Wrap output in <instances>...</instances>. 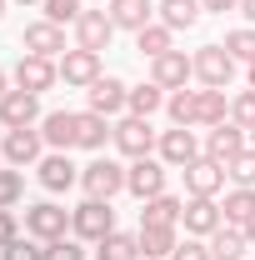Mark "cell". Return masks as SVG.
Returning <instances> with one entry per match:
<instances>
[{
	"instance_id": "22",
	"label": "cell",
	"mask_w": 255,
	"mask_h": 260,
	"mask_svg": "<svg viewBox=\"0 0 255 260\" xmlns=\"http://www.w3.org/2000/svg\"><path fill=\"white\" fill-rule=\"evenodd\" d=\"M150 15H155L150 0H110V20H115V30H145Z\"/></svg>"
},
{
	"instance_id": "39",
	"label": "cell",
	"mask_w": 255,
	"mask_h": 260,
	"mask_svg": "<svg viewBox=\"0 0 255 260\" xmlns=\"http://www.w3.org/2000/svg\"><path fill=\"white\" fill-rule=\"evenodd\" d=\"M170 260H215L210 255V245H200V240H185V245H175V255Z\"/></svg>"
},
{
	"instance_id": "20",
	"label": "cell",
	"mask_w": 255,
	"mask_h": 260,
	"mask_svg": "<svg viewBox=\"0 0 255 260\" xmlns=\"http://www.w3.org/2000/svg\"><path fill=\"white\" fill-rule=\"evenodd\" d=\"M125 100H130V90H125V80H115V75H100L95 85H90V110L95 115H115V110H125Z\"/></svg>"
},
{
	"instance_id": "12",
	"label": "cell",
	"mask_w": 255,
	"mask_h": 260,
	"mask_svg": "<svg viewBox=\"0 0 255 260\" xmlns=\"http://www.w3.org/2000/svg\"><path fill=\"white\" fill-rule=\"evenodd\" d=\"M40 145H45V135L40 130H5V140H0V150H5V165H15V170H25V165L40 160Z\"/></svg>"
},
{
	"instance_id": "18",
	"label": "cell",
	"mask_w": 255,
	"mask_h": 260,
	"mask_svg": "<svg viewBox=\"0 0 255 260\" xmlns=\"http://www.w3.org/2000/svg\"><path fill=\"white\" fill-rule=\"evenodd\" d=\"M180 220H185L190 235H215V230L225 225V210L210 200V195H190V205H185V215H180Z\"/></svg>"
},
{
	"instance_id": "6",
	"label": "cell",
	"mask_w": 255,
	"mask_h": 260,
	"mask_svg": "<svg viewBox=\"0 0 255 260\" xmlns=\"http://www.w3.org/2000/svg\"><path fill=\"white\" fill-rule=\"evenodd\" d=\"M125 190L135 195V200H155V195H165V160H150V155L130 160V170H125Z\"/></svg>"
},
{
	"instance_id": "49",
	"label": "cell",
	"mask_w": 255,
	"mask_h": 260,
	"mask_svg": "<svg viewBox=\"0 0 255 260\" xmlns=\"http://www.w3.org/2000/svg\"><path fill=\"white\" fill-rule=\"evenodd\" d=\"M0 160H5V150H0Z\"/></svg>"
},
{
	"instance_id": "25",
	"label": "cell",
	"mask_w": 255,
	"mask_h": 260,
	"mask_svg": "<svg viewBox=\"0 0 255 260\" xmlns=\"http://www.w3.org/2000/svg\"><path fill=\"white\" fill-rule=\"evenodd\" d=\"M100 260H145V250H140V235H125V230H110L105 240H100Z\"/></svg>"
},
{
	"instance_id": "19",
	"label": "cell",
	"mask_w": 255,
	"mask_h": 260,
	"mask_svg": "<svg viewBox=\"0 0 255 260\" xmlns=\"http://www.w3.org/2000/svg\"><path fill=\"white\" fill-rule=\"evenodd\" d=\"M240 150H250V145H245V130L235 125V120H230V125H215V130H210V140H205V155L220 160V165H230Z\"/></svg>"
},
{
	"instance_id": "31",
	"label": "cell",
	"mask_w": 255,
	"mask_h": 260,
	"mask_svg": "<svg viewBox=\"0 0 255 260\" xmlns=\"http://www.w3.org/2000/svg\"><path fill=\"white\" fill-rule=\"evenodd\" d=\"M125 105H130V115H145V120H150V115H155L160 105H165V90H160L155 80H150V85H135Z\"/></svg>"
},
{
	"instance_id": "5",
	"label": "cell",
	"mask_w": 255,
	"mask_h": 260,
	"mask_svg": "<svg viewBox=\"0 0 255 260\" xmlns=\"http://www.w3.org/2000/svg\"><path fill=\"white\" fill-rule=\"evenodd\" d=\"M80 185H85L90 200H110L115 190H125V170L115 160H105V155H95V160L80 170Z\"/></svg>"
},
{
	"instance_id": "45",
	"label": "cell",
	"mask_w": 255,
	"mask_h": 260,
	"mask_svg": "<svg viewBox=\"0 0 255 260\" xmlns=\"http://www.w3.org/2000/svg\"><path fill=\"white\" fill-rule=\"evenodd\" d=\"M250 90H255V60H250Z\"/></svg>"
},
{
	"instance_id": "11",
	"label": "cell",
	"mask_w": 255,
	"mask_h": 260,
	"mask_svg": "<svg viewBox=\"0 0 255 260\" xmlns=\"http://www.w3.org/2000/svg\"><path fill=\"white\" fill-rule=\"evenodd\" d=\"M40 120V95H30V90H5L0 95V125L5 130H25Z\"/></svg>"
},
{
	"instance_id": "17",
	"label": "cell",
	"mask_w": 255,
	"mask_h": 260,
	"mask_svg": "<svg viewBox=\"0 0 255 260\" xmlns=\"http://www.w3.org/2000/svg\"><path fill=\"white\" fill-rule=\"evenodd\" d=\"M180 175H185V190H190V195H210V200H215V190L225 185V165H220V160H210V155L190 160Z\"/></svg>"
},
{
	"instance_id": "32",
	"label": "cell",
	"mask_w": 255,
	"mask_h": 260,
	"mask_svg": "<svg viewBox=\"0 0 255 260\" xmlns=\"http://www.w3.org/2000/svg\"><path fill=\"white\" fill-rule=\"evenodd\" d=\"M225 175H230L235 185H245V190H255V150H240L235 160L225 165Z\"/></svg>"
},
{
	"instance_id": "42",
	"label": "cell",
	"mask_w": 255,
	"mask_h": 260,
	"mask_svg": "<svg viewBox=\"0 0 255 260\" xmlns=\"http://www.w3.org/2000/svg\"><path fill=\"white\" fill-rule=\"evenodd\" d=\"M240 15H245V20L255 25V0H240Z\"/></svg>"
},
{
	"instance_id": "21",
	"label": "cell",
	"mask_w": 255,
	"mask_h": 260,
	"mask_svg": "<svg viewBox=\"0 0 255 260\" xmlns=\"http://www.w3.org/2000/svg\"><path fill=\"white\" fill-rule=\"evenodd\" d=\"M75 180H80V170L70 165V155H65V150H55V155H45V160H40V185H45V190L60 195V190H70Z\"/></svg>"
},
{
	"instance_id": "24",
	"label": "cell",
	"mask_w": 255,
	"mask_h": 260,
	"mask_svg": "<svg viewBox=\"0 0 255 260\" xmlns=\"http://www.w3.org/2000/svg\"><path fill=\"white\" fill-rule=\"evenodd\" d=\"M155 10H160V25H170V30H190L205 5H200V0H160Z\"/></svg>"
},
{
	"instance_id": "14",
	"label": "cell",
	"mask_w": 255,
	"mask_h": 260,
	"mask_svg": "<svg viewBox=\"0 0 255 260\" xmlns=\"http://www.w3.org/2000/svg\"><path fill=\"white\" fill-rule=\"evenodd\" d=\"M20 45H25V55H45V60H55V55H65V30L55 25V20H35V25H25Z\"/></svg>"
},
{
	"instance_id": "46",
	"label": "cell",
	"mask_w": 255,
	"mask_h": 260,
	"mask_svg": "<svg viewBox=\"0 0 255 260\" xmlns=\"http://www.w3.org/2000/svg\"><path fill=\"white\" fill-rule=\"evenodd\" d=\"M0 95H5V70H0Z\"/></svg>"
},
{
	"instance_id": "27",
	"label": "cell",
	"mask_w": 255,
	"mask_h": 260,
	"mask_svg": "<svg viewBox=\"0 0 255 260\" xmlns=\"http://www.w3.org/2000/svg\"><path fill=\"white\" fill-rule=\"evenodd\" d=\"M245 245H250V240H245V230H240V225H220L215 235H210V255H215V260H240V255H245Z\"/></svg>"
},
{
	"instance_id": "41",
	"label": "cell",
	"mask_w": 255,
	"mask_h": 260,
	"mask_svg": "<svg viewBox=\"0 0 255 260\" xmlns=\"http://www.w3.org/2000/svg\"><path fill=\"white\" fill-rule=\"evenodd\" d=\"M205 10H215V15H225V10H240V0H200Z\"/></svg>"
},
{
	"instance_id": "16",
	"label": "cell",
	"mask_w": 255,
	"mask_h": 260,
	"mask_svg": "<svg viewBox=\"0 0 255 260\" xmlns=\"http://www.w3.org/2000/svg\"><path fill=\"white\" fill-rule=\"evenodd\" d=\"M60 80H65V85H85V90H90V85L100 80V55H95V50H80V45L65 50V55H60Z\"/></svg>"
},
{
	"instance_id": "7",
	"label": "cell",
	"mask_w": 255,
	"mask_h": 260,
	"mask_svg": "<svg viewBox=\"0 0 255 260\" xmlns=\"http://www.w3.org/2000/svg\"><path fill=\"white\" fill-rule=\"evenodd\" d=\"M190 75H195V55H185V50H165V55L150 60V80L160 90H185Z\"/></svg>"
},
{
	"instance_id": "13",
	"label": "cell",
	"mask_w": 255,
	"mask_h": 260,
	"mask_svg": "<svg viewBox=\"0 0 255 260\" xmlns=\"http://www.w3.org/2000/svg\"><path fill=\"white\" fill-rule=\"evenodd\" d=\"M115 145L125 150L130 160L150 155V150H155V130H150V120H145V115H125V120L115 125Z\"/></svg>"
},
{
	"instance_id": "43",
	"label": "cell",
	"mask_w": 255,
	"mask_h": 260,
	"mask_svg": "<svg viewBox=\"0 0 255 260\" xmlns=\"http://www.w3.org/2000/svg\"><path fill=\"white\" fill-rule=\"evenodd\" d=\"M240 230H245V240H255V215H250V220H245Z\"/></svg>"
},
{
	"instance_id": "35",
	"label": "cell",
	"mask_w": 255,
	"mask_h": 260,
	"mask_svg": "<svg viewBox=\"0 0 255 260\" xmlns=\"http://www.w3.org/2000/svg\"><path fill=\"white\" fill-rule=\"evenodd\" d=\"M40 10H45V20H55V25H65V20H70V25H75V20H80V10H85V5H80V0H45V5H40Z\"/></svg>"
},
{
	"instance_id": "23",
	"label": "cell",
	"mask_w": 255,
	"mask_h": 260,
	"mask_svg": "<svg viewBox=\"0 0 255 260\" xmlns=\"http://www.w3.org/2000/svg\"><path fill=\"white\" fill-rule=\"evenodd\" d=\"M175 225H140V250H145V260H170L175 255Z\"/></svg>"
},
{
	"instance_id": "36",
	"label": "cell",
	"mask_w": 255,
	"mask_h": 260,
	"mask_svg": "<svg viewBox=\"0 0 255 260\" xmlns=\"http://www.w3.org/2000/svg\"><path fill=\"white\" fill-rule=\"evenodd\" d=\"M20 195H25V180H20V170H15V165H10V170H0V210H10Z\"/></svg>"
},
{
	"instance_id": "3",
	"label": "cell",
	"mask_w": 255,
	"mask_h": 260,
	"mask_svg": "<svg viewBox=\"0 0 255 260\" xmlns=\"http://www.w3.org/2000/svg\"><path fill=\"white\" fill-rule=\"evenodd\" d=\"M25 230H30L35 240H65V230H70V210L65 205H55V200H40V205H30L25 210Z\"/></svg>"
},
{
	"instance_id": "2",
	"label": "cell",
	"mask_w": 255,
	"mask_h": 260,
	"mask_svg": "<svg viewBox=\"0 0 255 260\" xmlns=\"http://www.w3.org/2000/svg\"><path fill=\"white\" fill-rule=\"evenodd\" d=\"M70 230H75V240H105L110 230H115V210H110V200H85V205H75L70 210Z\"/></svg>"
},
{
	"instance_id": "47",
	"label": "cell",
	"mask_w": 255,
	"mask_h": 260,
	"mask_svg": "<svg viewBox=\"0 0 255 260\" xmlns=\"http://www.w3.org/2000/svg\"><path fill=\"white\" fill-rule=\"evenodd\" d=\"M250 150H255V130H250Z\"/></svg>"
},
{
	"instance_id": "28",
	"label": "cell",
	"mask_w": 255,
	"mask_h": 260,
	"mask_svg": "<svg viewBox=\"0 0 255 260\" xmlns=\"http://www.w3.org/2000/svg\"><path fill=\"white\" fill-rule=\"evenodd\" d=\"M105 140H115V125L105 115H95V110H85L80 115V145L85 150H105Z\"/></svg>"
},
{
	"instance_id": "44",
	"label": "cell",
	"mask_w": 255,
	"mask_h": 260,
	"mask_svg": "<svg viewBox=\"0 0 255 260\" xmlns=\"http://www.w3.org/2000/svg\"><path fill=\"white\" fill-rule=\"evenodd\" d=\"M15 5H45V0H15Z\"/></svg>"
},
{
	"instance_id": "37",
	"label": "cell",
	"mask_w": 255,
	"mask_h": 260,
	"mask_svg": "<svg viewBox=\"0 0 255 260\" xmlns=\"http://www.w3.org/2000/svg\"><path fill=\"white\" fill-rule=\"evenodd\" d=\"M45 260H85V250H80V240H50Z\"/></svg>"
},
{
	"instance_id": "10",
	"label": "cell",
	"mask_w": 255,
	"mask_h": 260,
	"mask_svg": "<svg viewBox=\"0 0 255 260\" xmlns=\"http://www.w3.org/2000/svg\"><path fill=\"white\" fill-rule=\"evenodd\" d=\"M110 35H115V20H110V10H80V20H75V40H80V50H110Z\"/></svg>"
},
{
	"instance_id": "34",
	"label": "cell",
	"mask_w": 255,
	"mask_h": 260,
	"mask_svg": "<svg viewBox=\"0 0 255 260\" xmlns=\"http://www.w3.org/2000/svg\"><path fill=\"white\" fill-rule=\"evenodd\" d=\"M230 120L240 130H255V90H240V95L230 100Z\"/></svg>"
},
{
	"instance_id": "15",
	"label": "cell",
	"mask_w": 255,
	"mask_h": 260,
	"mask_svg": "<svg viewBox=\"0 0 255 260\" xmlns=\"http://www.w3.org/2000/svg\"><path fill=\"white\" fill-rule=\"evenodd\" d=\"M40 135H45L50 150H70V145H80V115L50 110V115H40Z\"/></svg>"
},
{
	"instance_id": "33",
	"label": "cell",
	"mask_w": 255,
	"mask_h": 260,
	"mask_svg": "<svg viewBox=\"0 0 255 260\" xmlns=\"http://www.w3.org/2000/svg\"><path fill=\"white\" fill-rule=\"evenodd\" d=\"M225 50H230L235 60H255V25H245V30H230V35H225Z\"/></svg>"
},
{
	"instance_id": "4",
	"label": "cell",
	"mask_w": 255,
	"mask_h": 260,
	"mask_svg": "<svg viewBox=\"0 0 255 260\" xmlns=\"http://www.w3.org/2000/svg\"><path fill=\"white\" fill-rule=\"evenodd\" d=\"M195 75L205 80V90H225L230 75H235V55L225 45H200L195 50Z\"/></svg>"
},
{
	"instance_id": "9",
	"label": "cell",
	"mask_w": 255,
	"mask_h": 260,
	"mask_svg": "<svg viewBox=\"0 0 255 260\" xmlns=\"http://www.w3.org/2000/svg\"><path fill=\"white\" fill-rule=\"evenodd\" d=\"M55 80H60V60H45V55H20V65H15V85H20V90L40 95V90H50Z\"/></svg>"
},
{
	"instance_id": "8",
	"label": "cell",
	"mask_w": 255,
	"mask_h": 260,
	"mask_svg": "<svg viewBox=\"0 0 255 260\" xmlns=\"http://www.w3.org/2000/svg\"><path fill=\"white\" fill-rule=\"evenodd\" d=\"M155 150H160V160H165V165H180V170H185L190 160H200V140H195V130H185V125L160 130Z\"/></svg>"
},
{
	"instance_id": "48",
	"label": "cell",
	"mask_w": 255,
	"mask_h": 260,
	"mask_svg": "<svg viewBox=\"0 0 255 260\" xmlns=\"http://www.w3.org/2000/svg\"><path fill=\"white\" fill-rule=\"evenodd\" d=\"M0 15H5V0H0Z\"/></svg>"
},
{
	"instance_id": "29",
	"label": "cell",
	"mask_w": 255,
	"mask_h": 260,
	"mask_svg": "<svg viewBox=\"0 0 255 260\" xmlns=\"http://www.w3.org/2000/svg\"><path fill=\"white\" fill-rule=\"evenodd\" d=\"M225 225H245V220H250L255 215V190H245V185H235V190L225 195Z\"/></svg>"
},
{
	"instance_id": "30",
	"label": "cell",
	"mask_w": 255,
	"mask_h": 260,
	"mask_svg": "<svg viewBox=\"0 0 255 260\" xmlns=\"http://www.w3.org/2000/svg\"><path fill=\"white\" fill-rule=\"evenodd\" d=\"M170 35H175L170 25H145V30H135V50L155 60V55H165V50H175V45H170Z\"/></svg>"
},
{
	"instance_id": "38",
	"label": "cell",
	"mask_w": 255,
	"mask_h": 260,
	"mask_svg": "<svg viewBox=\"0 0 255 260\" xmlns=\"http://www.w3.org/2000/svg\"><path fill=\"white\" fill-rule=\"evenodd\" d=\"M5 260H45V250L30 245V240H10V245H5Z\"/></svg>"
},
{
	"instance_id": "40",
	"label": "cell",
	"mask_w": 255,
	"mask_h": 260,
	"mask_svg": "<svg viewBox=\"0 0 255 260\" xmlns=\"http://www.w3.org/2000/svg\"><path fill=\"white\" fill-rule=\"evenodd\" d=\"M10 240H20V225H15V215H10V210H0V250H5Z\"/></svg>"
},
{
	"instance_id": "26",
	"label": "cell",
	"mask_w": 255,
	"mask_h": 260,
	"mask_svg": "<svg viewBox=\"0 0 255 260\" xmlns=\"http://www.w3.org/2000/svg\"><path fill=\"white\" fill-rule=\"evenodd\" d=\"M180 215H185V205L175 195H155V200H145L140 225H180Z\"/></svg>"
},
{
	"instance_id": "1",
	"label": "cell",
	"mask_w": 255,
	"mask_h": 260,
	"mask_svg": "<svg viewBox=\"0 0 255 260\" xmlns=\"http://www.w3.org/2000/svg\"><path fill=\"white\" fill-rule=\"evenodd\" d=\"M165 110H170V120L175 125H225V115H230V100L225 90H170L165 95Z\"/></svg>"
}]
</instances>
